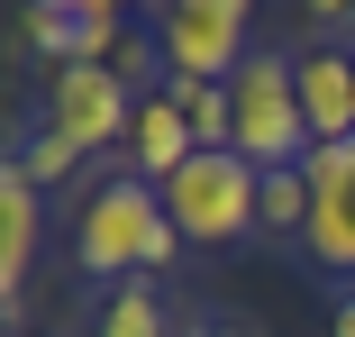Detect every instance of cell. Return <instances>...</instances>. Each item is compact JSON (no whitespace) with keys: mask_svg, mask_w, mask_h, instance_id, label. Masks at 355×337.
Masks as SVG:
<instances>
[{"mask_svg":"<svg viewBox=\"0 0 355 337\" xmlns=\"http://www.w3.org/2000/svg\"><path fill=\"white\" fill-rule=\"evenodd\" d=\"M137 92L128 74H119V55L110 64H46V128H64L83 155H101V146H128V119H137Z\"/></svg>","mask_w":355,"mask_h":337,"instance_id":"obj_5","label":"cell"},{"mask_svg":"<svg viewBox=\"0 0 355 337\" xmlns=\"http://www.w3.org/2000/svg\"><path fill=\"white\" fill-rule=\"evenodd\" d=\"M73 164H83V146L64 137V128H46V119H37V128H28V146H19V173H28V182L46 191V182H64Z\"/></svg>","mask_w":355,"mask_h":337,"instance_id":"obj_12","label":"cell"},{"mask_svg":"<svg viewBox=\"0 0 355 337\" xmlns=\"http://www.w3.org/2000/svg\"><path fill=\"white\" fill-rule=\"evenodd\" d=\"M101 337H173V328H164V301H155L146 283H119V292L101 301Z\"/></svg>","mask_w":355,"mask_h":337,"instance_id":"obj_11","label":"cell"},{"mask_svg":"<svg viewBox=\"0 0 355 337\" xmlns=\"http://www.w3.org/2000/svg\"><path fill=\"white\" fill-rule=\"evenodd\" d=\"M292 74H301V119H310V137H319V146L355 137V55H346V46H301Z\"/></svg>","mask_w":355,"mask_h":337,"instance_id":"obj_7","label":"cell"},{"mask_svg":"<svg viewBox=\"0 0 355 337\" xmlns=\"http://www.w3.org/2000/svg\"><path fill=\"white\" fill-rule=\"evenodd\" d=\"M310 28H355V0H301Z\"/></svg>","mask_w":355,"mask_h":337,"instance_id":"obj_14","label":"cell"},{"mask_svg":"<svg viewBox=\"0 0 355 337\" xmlns=\"http://www.w3.org/2000/svg\"><path fill=\"white\" fill-rule=\"evenodd\" d=\"M37 237H46L37 182L10 164V173H0V292H10V310H19V283H28V264H37Z\"/></svg>","mask_w":355,"mask_h":337,"instance_id":"obj_9","label":"cell"},{"mask_svg":"<svg viewBox=\"0 0 355 337\" xmlns=\"http://www.w3.org/2000/svg\"><path fill=\"white\" fill-rule=\"evenodd\" d=\"M173 246H182V228H173V210H164L155 182L110 173L101 191H83V219H73L83 274H101V283H137L146 264H173Z\"/></svg>","mask_w":355,"mask_h":337,"instance_id":"obj_1","label":"cell"},{"mask_svg":"<svg viewBox=\"0 0 355 337\" xmlns=\"http://www.w3.org/2000/svg\"><path fill=\"white\" fill-rule=\"evenodd\" d=\"M173 337H246L237 319H191V328H173Z\"/></svg>","mask_w":355,"mask_h":337,"instance_id":"obj_15","label":"cell"},{"mask_svg":"<svg viewBox=\"0 0 355 337\" xmlns=\"http://www.w3.org/2000/svg\"><path fill=\"white\" fill-rule=\"evenodd\" d=\"M164 92H173V110L191 119L200 146H228V137H237V101H228V83H182V74H164Z\"/></svg>","mask_w":355,"mask_h":337,"instance_id":"obj_10","label":"cell"},{"mask_svg":"<svg viewBox=\"0 0 355 337\" xmlns=\"http://www.w3.org/2000/svg\"><path fill=\"white\" fill-rule=\"evenodd\" d=\"M73 10H110V19H119V10H128V0H73Z\"/></svg>","mask_w":355,"mask_h":337,"instance_id":"obj_17","label":"cell"},{"mask_svg":"<svg viewBox=\"0 0 355 337\" xmlns=\"http://www.w3.org/2000/svg\"><path fill=\"white\" fill-rule=\"evenodd\" d=\"M264 228H310V173L301 164H282V173H264Z\"/></svg>","mask_w":355,"mask_h":337,"instance_id":"obj_13","label":"cell"},{"mask_svg":"<svg viewBox=\"0 0 355 337\" xmlns=\"http://www.w3.org/2000/svg\"><path fill=\"white\" fill-rule=\"evenodd\" d=\"M246 28H255V0H155V55L182 83H228L255 55Z\"/></svg>","mask_w":355,"mask_h":337,"instance_id":"obj_4","label":"cell"},{"mask_svg":"<svg viewBox=\"0 0 355 337\" xmlns=\"http://www.w3.org/2000/svg\"><path fill=\"white\" fill-rule=\"evenodd\" d=\"M228 101H237V155L255 164V173H282V164H310V119H301V74H292V55H273V46H255L237 74H228Z\"/></svg>","mask_w":355,"mask_h":337,"instance_id":"obj_2","label":"cell"},{"mask_svg":"<svg viewBox=\"0 0 355 337\" xmlns=\"http://www.w3.org/2000/svg\"><path fill=\"white\" fill-rule=\"evenodd\" d=\"M128 173L137 182H173L191 155H200V137H191V119L173 110V92H146V101H137V119H128Z\"/></svg>","mask_w":355,"mask_h":337,"instance_id":"obj_8","label":"cell"},{"mask_svg":"<svg viewBox=\"0 0 355 337\" xmlns=\"http://www.w3.org/2000/svg\"><path fill=\"white\" fill-rule=\"evenodd\" d=\"M328 337H355V292L337 301V328H328Z\"/></svg>","mask_w":355,"mask_h":337,"instance_id":"obj_16","label":"cell"},{"mask_svg":"<svg viewBox=\"0 0 355 337\" xmlns=\"http://www.w3.org/2000/svg\"><path fill=\"white\" fill-rule=\"evenodd\" d=\"M310 228H301V255L319 274H355V137L337 146H310Z\"/></svg>","mask_w":355,"mask_h":337,"instance_id":"obj_6","label":"cell"},{"mask_svg":"<svg viewBox=\"0 0 355 337\" xmlns=\"http://www.w3.org/2000/svg\"><path fill=\"white\" fill-rule=\"evenodd\" d=\"M164 191V210L182 228V246H237L246 228H264V173L237 155V146H200Z\"/></svg>","mask_w":355,"mask_h":337,"instance_id":"obj_3","label":"cell"}]
</instances>
